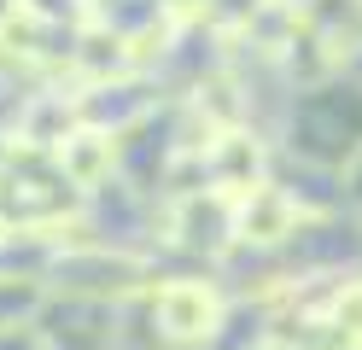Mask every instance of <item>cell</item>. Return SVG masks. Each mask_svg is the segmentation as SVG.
<instances>
[{"instance_id":"cell-5","label":"cell","mask_w":362,"mask_h":350,"mask_svg":"<svg viewBox=\"0 0 362 350\" xmlns=\"http://www.w3.org/2000/svg\"><path fill=\"white\" fill-rule=\"evenodd\" d=\"M175 228H181V240H187V245H222V233H228V210H222V199H187V204H181L175 210Z\"/></svg>"},{"instance_id":"cell-1","label":"cell","mask_w":362,"mask_h":350,"mask_svg":"<svg viewBox=\"0 0 362 350\" xmlns=\"http://www.w3.org/2000/svg\"><path fill=\"white\" fill-rule=\"evenodd\" d=\"M152 315H158V327H164V339L199 344V339L216 333L222 303H216V292L205 286V280H170V286L152 298Z\"/></svg>"},{"instance_id":"cell-3","label":"cell","mask_w":362,"mask_h":350,"mask_svg":"<svg viewBox=\"0 0 362 350\" xmlns=\"http://www.w3.org/2000/svg\"><path fill=\"white\" fill-rule=\"evenodd\" d=\"M257 170H263V152H257L252 134H222V140H211L205 175H211L216 187H228V193H252V187H263Z\"/></svg>"},{"instance_id":"cell-2","label":"cell","mask_w":362,"mask_h":350,"mask_svg":"<svg viewBox=\"0 0 362 350\" xmlns=\"http://www.w3.org/2000/svg\"><path fill=\"white\" fill-rule=\"evenodd\" d=\"M292 228H298V204H292V193H281V187H252V193L240 199V216H234L240 240L275 245V240H286Z\"/></svg>"},{"instance_id":"cell-4","label":"cell","mask_w":362,"mask_h":350,"mask_svg":"<svg viewBox=\"0 0 362 350\" xmlns=\"http://www.w3.org/2000/svg\"><path fill=\"white\" fill-rule=\"evenodd\" d=\"M59 175L71 187H94L111 175V134L100 129H71L59 140Z\"/></svg>"},{"instance_id":"cell-6","label":"cell","mask_w":362,"mask_h":350,"mask_svg":"<svg viewBox=\"0 0 362 350\" xmlns=\"http://www.w3.org/2000/svg\"><path fill=\"white\" fill-rule=\"evenodd\" d=\"M327 321L345 333L351 344H362V280H345V286L333 292V303H327Z\"/></svg>"}]
</instances>
